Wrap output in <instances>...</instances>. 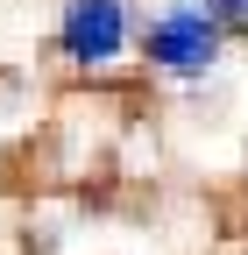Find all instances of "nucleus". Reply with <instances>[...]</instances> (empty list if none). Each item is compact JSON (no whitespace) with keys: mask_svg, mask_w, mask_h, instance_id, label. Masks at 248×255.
Masks as SVG:
<instances>
[{"mask_svg":"<svg viewBox=\"0 0 248 255\" xmlns=\"http://www.w3.org/2000/svg\"><path fill=\"white\" fill-rule=\"evenodd\" d=\"M213 14H220L227 28H248V0H213Z\"/></svg>","mask_w":248,"mask_h":255,"instance_id":"nucleus-3","label":"nucleus"},{"mask_svg":"<svg viewBox=\"0 0 248 255\" xmlns=\"http://www.w3.org/2000/svg\"><path fill=\"white\" fill-rule=\"evenodd\" d=\"M57 43H64L71 64H114L121 43H128V7L121 0H71Z\"/></svg>","mask_w":248,"mask_h":255,"instance_id":"nucleus-2","label":"nucleus"},{"mask_svg":"<svg viewBox=\"0 0 248 255\" xmlns=\"http://www.w3.org/2000/svg\"><path fill=\"white\" fill-rule=\"evenodd\" d=\"M220 50V14H199V7H170L156 28H149V64H163V71L192 78L213 64Z\"/></svg>","mask_w":248,"mask_h":255,"instance_id":"nucleus-1","label":"nucleus"}]
</instances>
